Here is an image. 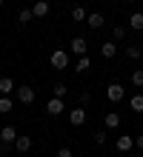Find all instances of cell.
I'll return each instance as SVG.
<instances>
[{
    "mask_svg": "<svg viewBox=\"0 0 143 157\" xmlns=\"http://www.w3.org/2000/svg\"><path fill=\"white\" fill-rule=\"evenodd\" d=\"M34 97H37V94H34V89H32V86H20V89H14V100H17V103H26V106H29V103H34Z\"/></svg>",
    "mask_w": 143,
    "mask_h": 157,
    "instance_id": "2",
    "label": "cell"
},
{
    "mask_svg": "<svg viewBox=\"0 0 143 157\" xmlns=\"http://www.w3.org/2000/svg\"><path fill=\"white\" fill-rule=\"evenodd\" d=\"M103 123H106V128H117L120 126V114L117 112H109L106 117H103Z\"/></svg>",
    "mask_w": 143,
    "mask_h": 157,
    "instance_id": "14",
    "label": "cell"
},
{
    "mask_svg": "<svg viewBox=\"0 0 143 157\" xmlns=\"http://www.w3.org/2000/svg\"><path fill=\"white\" fill-rule=\"evenodd\" d=\"M52 69H57V71L69 69V52H63V49L52 52Z\"/></svg>",
    "mask_w": 143,
    "mask_h": 157,
    "instance_id": "1",
    "label": "cell"
},
{
    "mask_svg": "<svg viewBox=\"0 0 143 157\" xmlns=\"http://www.w3.org/2000/svg\"><path fill=\"white\" fill-rule=\"evenodd\" d=\"M66 94H69L66 83H54V89H52V97H66Z\"/></svg>",
    "mask_w": 143,
    "mask_h": 157,
    "instance_id": "22",
    "label": "cell"
},
{
    "mask_svg": "<svg viewBox=\"0 0 143 157\" xmlns=\"http://www.w3.org/2000/svg\"><path fill=\"white\" fill-rule=\"evenodd\" d=\"M103 23H106V17H103L100 12H92L89 17H86V26H89V29H94V32L103 29Z\"/></svg>",
    "mask_w": 143,
    "mask_h": 157,
    "instance_id": "8",
    "label": "cell"
},
{
    "mask_svg": "<svg viewBox=\"0 0 143 157\" xmlns=\"http://www.w3.org/2000/svg\"><path fill=\"white\" fill-rule=\"evenodd\" d=\"M135 149H140V151H143V134H137V137H135Z\"/></svg>",
    "mask_w": 143,
    "mask_h": 157,
    "instance_id": "28",
    "label": "cell"
},
{
    "mask_svg": "<svg viewBox=\"0 0 143 157\" xmlns=\"http://www.w3.org/2000/svg\"><path fill=\"white\" fill-rule=\"evenodd\" d=\"M69 49H72V54H77V57H83V54L89 52V40H86V37H74Z\"/></svg>",
    "mask_w": 143,
    "mask_h": 157,
    "instance_id": "5",
    "label": "cell"
},
{
    "mask_svg": "<svg viewBox=\"0 0 143 157\" xmlns=\"http://www.w3.org/2000/svg\"><path fill=\"white\" fill-rule=\"evenodd\" d=\"M100 54H103L106 60H112L114 54H117V43H114V40H106V43H100Z\"/></svg>",
    "mask_w": 143,
    "mask_h": 157,
    "instance_id": "10",
    "label": "cell"
},
{
    "mask_svg": "<svg viewBox=\"0 0 143 157\" xmlns=\"http://www.w3.org/2000/svg\"><path fill=\"white\" fill-rule=\"evenodd\" d=\"M32 14H34V17H46V14H49V0H34Z\"/></svg>",
    "mask_w": 143,
    "mask_h": 157,
    "instance_id": "11",
    "label": "cell"
},
{
    "mask_svg": "<svg viewBox=\"0 0 143 157\" xmlns=\"http://www.w3.org/2000/svg\"><path fill=\"white\" fill-rule=\"evenodd\" d=\"M12 106H14L12 97H9V94H0V114H9V112H12Z\"/></svg>",
    "mask_w": 143,
    "mask_h": 157,
    "instance_id": "16",
    "label": "cell"
},
{
    "mask_svg": "<svg viewBox=\"0 0 143 157\" xmlns=\"http://www.w3.org/2000/svg\"><path fill=\"white\" fill-rule=\"evenodd\" d=\"M14 91V80L12 77H0V94H12Z\"/></svg>",
    "mask_w": 143,
    "mask_h": 157,
    "instance_id": "15",
    "label": "cell"
},
{
    "mask_svg": "<svg viewBox=\"0 0 143 157\" xmlns=\"http://www.w3.org/2000/svg\"><path fill=\"white\" fill-rule=\"evenodd\" d=\"M129 106H132V112H143V94H132Z\"/></svg>",
    "mask_w": 143,
    "mask_h": 157,
    "instance_id": "21",
    "label": "cell"
},
{
    "mask_svg": "<svg viewBox=\"0 0 143 157\" xmlns=\"http://www.w3.org/2000/svg\"><path fill=\"white\" fill-rule=\"evenodd\" d=\"M123 94H126V89H123L120 83H109V86H106V97L112 100V103H120Z\"/></svg>",
    "mask_w": 143,
    "mask_h": 157,
    "instance_id": "3",
    "label": "cell"
},
{
    "mask_svg": "<svg viewBox=\"0 0 143 157\" xmlns=\"http://www.w3.org/2000/svg\"><path fill=\"white\" fill-rule=\"evenodd\" d=\"M129 29H135V32H143V12H135L129 17Z\"/></svg>",
    "mask_w": 143,
    "mask_h": 157,
    "instance_id": "13",
    "label": "cell"
},
{
    "mask_svg": "<svg viewBox=\"0 0 143 157\" xmlns=\"http://www.w3.org/2000/svg\"><path fill=\"white\" fill-rule=\"evenodd\" d=\"M17 20H20L23 26H29V23L34 20V14H32V9H20V14H17Z\"/></svg>",
    "mask_w": 143,
    "mask_h": 157,
    "instance_id": "20",
    "label": "cell"
},
{
    "mask_svg": "<svg viewBox=\"0 0 143 157\" xmlns=\"http://www.w3.org/2000/svg\"><path fill=\"white\" fill-rule=\"evenodd\" d=\"M89 100H92V94H89V91H80V106H86Z\"/></svg>",
    "mask_w": 143,
    "mask_h": 157,
    "instance_id": "27",
    "label": "cell"
},
{
    "mask_svg": "<svg viewBox=\"0 0 143 157\" xmlns=\"http://www.w3.org/2000/svg\"><path fill=\"white\" fill-rule=\"evenodd\" d=\"M94 143H97V146L106 143V132H97V134H94Z\"/></svg>",
    "mask_w": 143,
    "mask_h": 157,
    "instance_id": "26",
    "label": "cell"
},
{
    "mask_svg": "<svg viewBox=\"0 0 143 157\" xmlns=\"http://www.w3.org/2000/svg\"><path fill=\"white\" fill-rule=\"evenodd\" d=\"M14 140H17V128H14V126H3V128H0V143L12 146Z\"/></svg>",
    "mask_w": 143,
    "mask_h": 157,
    "instance_id": "7",
    "label": "cell"
},
{
    "mask_svg": "<svg viewBox=\"0 0 143 157\" xmlns=\"http://www.w3.org/2000/svg\"><path fill=\"white\" fill-rule=\"evenodd\" d=\"M57 157H74V151L69 146H60V149H57Z\"/></svg>",
    "mask_w": 143,
    "mask_h": 157,
    "instance_id": "25",
    "label": "cell"
},
{
    "mask_svg": "<svg viewBox=\"0 0 143 157\" xmlns=\"http://www.w3.org/2000/svg\"><path fill=\"white\" fill-rule=\"evenodd\" d=\"M123 3H132V0H123Z\"/></svg>",
    "mask_w": 143,
    "mask_h": 157,
    "instance_id": "30",
    "label": "cell"
},
{
    "mask_svg": "<svg viewBox=\"0 0 143 157\" xmlns=\"http://www.w3.org/2000/svg\"><path fill=\"white\" fill-rule=\"evenodd\" d=\"M89 66H92V60L83 54V57H77V63H74V71H77V75H83V71H89Z\"/></svg>",
    "mask_w": 143,
    "mask_h": 157,
    "instance_id": "17",
    "label": "cell"
},
{
    "mask_svg": "<svg viewBox=\"0 0 143 157\" xmlns=\"http://www.w3.org/2000/svg\"><path fill=\"white\" fill-rule=\"evenodd\" d=\"M72 17H74L77 23H83V20H86L89 14H86V9H83V6H74V9H72Z\"/></svg>",
    "mask_w": 143,
    "mask_h": 157,
    "instance_id": "23",
    "label": "cell"
},
{
    "mask_svg": "<svg viewBox=\"0 0 143 157\" xmlns=\"http://www.w3.org/2000/svg\"><path fill=\"white\" fill-rule=\"evenodd\" d=\"M132 149H135V137L120 134V137H117V151H120V154H126V151H132Z\"/></svg>",
    "mask_w": 143,
    "mask_h": 157,
    "instance_id": "9",
    "label": "cell"
},
{
    "mask_svg": "<svg viewBox=\"0 0 143 157\" xmlns=\"http://www.w3.org/2000/svg\"><path fill=\"white\" fill-rule=\"evenodd\" d=\"M69 123H72V126H83V123H86V109H83V106H74L72 112H69Z\"/></svg>",
    "mask_w": 143,
    "mask_h": 157,
    "instance_id": "6",
    "label": "cell"
},
{
    "mask_svg": "<svg viewBox=\"0 0 143 157\" xmlns=\"http://www.w3.org/2000/svg\"><path fill=\"white\" fill-rule=\"evenodd\" d=\"M126 34H129V26H114V29H112L114 40H126Z\"/></svg>",
    "mask_w": 143,
    "mask_h": 157,
    "instance_id": "19",
    "label": "cell"
},
{
    "mask_svg": "<svg viewBox=\"0 0 143 157\" xmlns=\"http://www.w3.org/2000/svg\"><path fill=\"white\" fill-rule=\"evenodd\" d=\"M140 54H143V49H140L137 43H129V46H126V57H129V60H137Z\"/></svg>",
    "mask_w": 143,
    "mask_h": 157,
    "instance_id": "18",
    "label": "cell"
},
{
    "mask_svg": "<svg viewBox=\"0 0 143 157\" xmlns=\"http://www.w3.org/2000/svg\"><path fill=\"white\" fill-rule=\"evenodd\" d=\"M132 86H137V89H143V69H137V71H132Z\"/></svg>",
    "mask_w": 143,
    "mask_h": 157,
    "instance_id": "24",
    "label": "cell"
},
{
    "mask_svg": "<svg viewBox=\"0 0 143 157\" xmlns=\"http://www.w3.org/2000/svg\"><path fill=\"white\" fill-rule=\"evenodd\" d=\"M14 149L20 151V154H26L29 149H32V137H20V134H17V140H14Z\"/></svg>",
    "mask_w": 143,
    "mask_h": 157,
    "instance_id": "12",
    "label": "cell"
},
{
    "mask_svg": "<svg viewBox=\"0 0 143 157\" xmlns=\"http://www.w3.org/2000/svg\"><path fill=\"white\" fill-rule=\"evenodd\" d=\"M3 6H6V0H0V9H3Z\"/></svg>",
    "mask_w": 143,
    "mask_h": 157,
    "instance_id": "29",
    "label": "cell"
},
{
    "mask_svg": "<svg viewBox=\"0 0 143 157\" xmlns=\"http://www.w3.org/2000/svg\"><path fill=\"white\" fill-rule=\"evenodd\" d=\"M46 112H49L52 117L63 114V112H66V103H63V97H49V103H46Z\"/></svg>",
    "mask_w": 143,
    "mask_h": 157,
    "instance_id": "4",
    "label": "cell"
}]
</instances>
